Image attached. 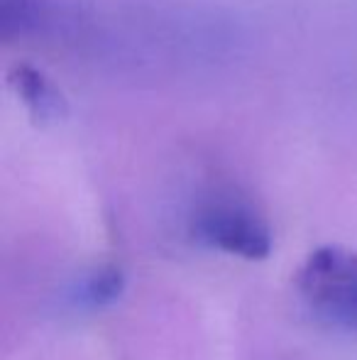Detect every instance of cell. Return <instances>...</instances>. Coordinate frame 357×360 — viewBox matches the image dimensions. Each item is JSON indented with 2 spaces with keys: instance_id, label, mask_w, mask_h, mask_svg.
<instances>
[{
  "instance_id": "1",
  "label": "cell",
  "mask_w": 357,
  "mask_h": 360,
  "mask_svg": "<svg viewBox=\"0 0 357 360\" xmlns=\"http://www.w3.org/2000/svg\"><path fill=\"white\" fill-rule=\"evenodd\" d=\"M191 233L198 243L243 260H267L271 255V231L255 206L233 196H220L203 204L194 216Z\"/></svg>"
},
{
  "instance_id": "2",
  "label": "cell",
  "mask_w": 357,
  "mask_h": 360,
  "mask_svg": "<svg viewBox=\"0 0 357 360\" xmlns=\"http://www.w3.org/2000/svg\"><path fill=\"white\" fill-rule=\"evenodd\" d=\"M8 81L15 89V94L22 98V103L27 105L29 115L39 125L59 123V120L67 118V98L59 94L57 86L42 72H37L32 67H15L10 72Z\"/></svg>"
},
{
  "instance_id": "3",
  "label": "cell",
  "mask_w": 357,
  "mask_h": 360,
  "mask_svg": "<svg viewBox=\"0 0 357 360\" xmlns=\"http://www.w3.org/2000/svg\"><path fill=\"white\" fill-rule=\"evenodd\" d=\"M304 302L323 321L357 331V270L316 289L314 294L304 297Z\"/></svg>"
},
{
  "instance_id": "4",
  "label": "cell",
  "mask_w": 357,
  "mask_h": 360,
  "mask_svg": "<svg viewBox=\"0 0 357 360\" xmlns=\"http://www.w3.org/2000/svg\"><path fill=\"white\" fill-rule=\"evenodd\" d=\"M125 292V272L118 265H100L86 272L72 287L69 302L76 309H103L118 302Z\"/></svg>"
}]
</instances>
